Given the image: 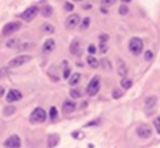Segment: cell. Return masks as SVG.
Segmentation results:
<instances>
[{
  "instance_id": "d590c367",
  "label": "cell",
  "mask_w": 160,
  "mask_h": 148,
  "mask_svg": "<svg viewBox=\"0 0 160 148\" xmlns=\"http://www.w3.org/2000/svg\"><path fill=\"white\" fill-rule=\"evenodd\" d=\"M87 50H88V52L89 53H92V55H94V53L96 52V47H95V45H89L88 46V48H87Z\"/></svg>"
},
{
  "instance_id": "277c9868",
  "label": "cell",
  "mask_w": 160,
  "mask_h": 148,
  "mask_svg": "<svg viewBox=\"0 0 160 148\" xmlns=\"http://www.w3.org/2000/svg\"><path fill=\"white\" fill-rule=\"evenodd\" d=\"M47 114L46 111L42 108H35L33 110V112L31 113V122L33 123H42L46 121Z\"/></svg>"
},
{
  "instance_id": "5b68a950",
  "label": "cell",
  "mask_w": 160,
  "mask_h": 148,
  "mask_svg": "<svg viewBox=\"0 0 160 148\" xmlns=\"http://www.w3.org/2000/svg\"><path fill=\"white\" fill-rule=\"evenodd\" d=\"M21 26H22L21 22H18V21L9 22V23H7L6 25L3 26V28H2V35H3V36H9V35L18 32V31L21 28Z\"/></svg>"
},
{
  "instance_id": "9c48e42d",
  "label": "cell",
  "mask_w": 160,
  "mask_h": 148,
  "mask_svg": "<svg viewBox=\"0 0 160 148\" xmlns=\"http://www.w3.org/2000/svg\"><path fill=\"white\" fill-rule=\"evenodd\" d=\"M23 95L20 91L18 89H10L7 94V101L8 102H14V101H19L22 99Z\"/></svg>"
},
{
  "instance_id": "8d00e7d4",
  "label": "cell",
  "mask_w": 160,
  "mask_h": 148,
  "mask_svg": "<svg viewBox=\"0 0 160 148\" xmlns=\"http://www.w3.org/2000/svg\"><path fill=\"white\" fill-rule=\"evenodd\" d=\"M70 76V69L69 68H65L64 69V72H63V77L68 78Z\"/></svg>"
},
{
  "instance_id": "7a4b0ae2",
  "label": "cell",
  "mask_w": 160,
  "mask_h": 148,
  "mask_svg": "<svg viewBox=\"0 0 160 148\" xmlns=\"http://www.w3.org/2000/svg\"><path fill=\"white\" fill-rule=\"evenodd\" d=\"M32 56L31 55H21V56H18V57L13 58L12 60L9 61L8 67L9 68H20V67L24 66L25 63L30 62L32 60Z\"/></svg>"
},
{
  "instance_id": "44dd1931",
  "label": "cell",
  "mask_w": 160,
  "mask_h": 148,
  "mask_svg": "<svg viewBox=\"0 0 160 148\" xmlns=\"http://www.w3.org/2000/svg\"><path fill=\"white\" fill-rule=\"evenodd\" d=\"M15 111H17V108L13 107V106L4 107L3 108V116H12V114H14Z\"/></svg>"
},
{
  "instance_id": "52a82bcc",
  "label": "cell",
  "mask_w": 160,
  "mask_h": 148,
  "mask_svg": "<svg viewBox=\"0 0 160 148\" xmlns=\"http://www.w3.org/2000/svg\"><path fill=\"white\" fill-rule=\"evenodd\" d=\"M80 24V15L71 14L65 20V28L67 30H74Z\"/></svg>"
},
{
  "instance_id": "2e32d148",
  "label": "cell",
  "mask_w": 160,
  "mask_h": 148,
  "mask_svg": "<svg viewBox=\"0 0 160 148\" xmlns=\"http://www.w3.org/2000/svg\"><path fill=\"white\" fill-rule=\"evenodd\" d=\"M59 141H60V137L57 135V134L49 135V137H48V146L50 148L56 147L58 145V143H59Z\"/></svg>"
},
{
  "instance_id": "d6986e66",
  "label": "cell",
  "mask_w": 160,
  "mask_h": 148,
  "mask_svg": "<svg viewBox=\"0 0 160 148\" xmlns=\"http://www.w3.org/2000/svg\"><path fill=\"white\" fill-rule=\"evenodd\" d=\"M87 63H88V66L93 69H97L99 66L98 60H97L95 57H93V56H88V57H87Z\"/></svg>"
},
{
  "instance_id": "4316f807",
  "label": "cell",
  "mask_w": 160,
  "mask_h": 148,
  "mask_svg": "<svg viewBox=\"0 0 160 148\" xmlns=\"http://www.w3.org/2000/svg\"><path fill=\"white\" fill-rule=\"evenodd\" d=\"M18 45V39H15V38H12V39L8 40V42H6V46L8 47V48H15Z\"/></svg>"
},
{
  "instance_id": "8fae6325",
  "label": "cell",
  "mask_w": 160,
  "mask_h": 148,
  "mask_svg": "<svg viewBox=\"0 0 160 148\" xmlns=\"http://www.w3.org/2000/svg\"><path fill=\"white\" fill-rule=\"evenodd\" d=\"M56 48V42L53 39H47L42 45V52L44 53H50L55 50Z\"/></svg>"
},
{
  "instance_id": "83f0119b",
  "label": "cell",
  "mask_w": 160,
  "mask_h": 148,
  "mask_svg": "<svg viewBox=\"0 0 160 148\" xmlns=\"http://www.w3.org/2000/svg\"><path fill=\"white\" fill-rule=\"evenodd\" d=\"M89 24H91V19H89V17H85V19L82 21L81 28H82V30H86V28L89 26Z\"/></svg>"
},
{
  "instance_id": "603a6c76",
  "label": "cell",
  "mask_w": 160,
  "mask_h": 148,
  "mask_svg": "<svg viewBox=\"0 0 160 148\" xmlns=\"http://www.w3.org/2000/svg\"><path fill=\"white\" fill-rule=\"evenodd\" d=\"M132 85H133V82L131 80H128V78H127V77H123L122 81H121V86H122L124 89L131 88V87H132Z\"/></svg>"
},
{
  "instance_id": "ba28073f",
  "label": "cell",
  "mask_w": 160,
  "mask_h": 148,
  "mask_svg": "<svg viewBox=\"0 0 160 148\" xmlns=\"http://www.w3.org/2000/svg\"><path fill=\"white\" fill-rule=\"evenodd\" d=\"M3 146L7 148H20V146H21V140H20V137L18 135H12L4 141Z\"/></svg>"
},
{
  "instance_id": "5bb4252c",
  "label": "cell",
  "mask_w": 160,
  "mask_h": 148,
  "mask_svg": "<svg viewBox=\"0 0 160 148\" xmlns=\"http://www.w3.org/2000/svg\"><path fill=\"white\" fill-rule=\"evenodd\" d=\"M118 73H119V75L122 76V77H125L128 74L127 66H125V63L121 59L118 60Z\"/></svg>"
},
{
  "instance_id": "9a60e30c",
  "label": "cell",
  "mask_w": 160,
  "mask_h": 148,
  "mask_svg": "<svg viewBox=\"0 0 160 148\" xmlns=\"http://www.w3.org/2000/svg\"><path fill=\"white\" fill-rule=\"evenodd\" d=\"M108 35H101L100 36V42H99V49H100L101 53H105L108 50L107 46V40H108Z\"/></svg>"
},
{
  "instance_id": "4fadbf2b",
  "label": "cell",
  "mask_w": 160,
  "mask_h": 148,
  "mask_svg": "<svg viewBox=\"0 0 160 148\" xmlns=\"http://www.w3.org/2000/svg\"><path fill=\"white\" fill-rule=\"evenodd\" d=\"M70 52L72 55H80L81 52V45H80V42L78 39H73L70 44Z\"/></svg>"
},
{
  "instance_id": "4dcf8cb0",
  "label": "cell",
  "mask_w": 160,
  "mask_h": 148,
  "mask_svg": "<svg viewBox=\"0 0 160 148\" xmlns=\"http://www.w3.org/2000/svg\"><path fill=\"white\" fill-rule=\"evenodd\" d=\"M123 96V91H121L120 89H114L113 93H112V97L114 98V99H119V98H121Z\"/></svg>"
},
{
  "instance_id": "ab89813d",
  "label": "cell",
  "mask_w": 160,
  "mask_h": 148,
  "mask_svg": "<svg viewBox=\"0 0 160 148\" xmlns=\"http://www.w3.org/2000/svg\"><path fill=\"white\" fill-rule=\"evenodd\" d=\"M74 1H82V0H74Z\"/></svg>"
},
{
  "instance_id": "7c38bea8",
  "label": "cell",
  "mask_w": 160,
  "mask_h": 148,
  "mask_svg": "<svg viewBox=\"0 0 160 148\" xmlns=\"http://www.w3.org/2000/svg\"><path fill=\"white\" fill-rule=\"evenodd\" d=\"M76 108V104L72 100H65L62 105V110H63L64 113H71L75 110Z\"/></svg>"
},
{
  "instance_id": "6da1fadb",
  "label": "cell",
  "mask_w": 160,
  "mask_h": 148,
  "mask_svg": "<svg viewBox=\"0 0 160 148\" xmlns=\"http://www.w3.org/2000/svg\"><path fill=\"white\" fill-rule=\"evenodd\" d=\"M128 49L135 56H138L142 53L144 49V42L141 38L138 37H133L128 42Z\"/></svg>"
},
{
  "instance_id": "74e56055",
  "label": "cell",
  "mask_w": 160,
  "mask_h": 148,
  "mask_svg": "<svg viewBox=\"0 0 160 148\" xmlns=\"http://www.w3.org/2000/svg\"><path fill=\"white\" fill-rule=\"evenodd\" d=\"M3 95H4V88H3V87L0 86V98H1Z\"/></svg>"
},
{
  "instance_id": "f35d334b",
  "label": "cell",
  "mask_w": 160,
  "mask_h": 148,
  "mask_svg": "<svg viewBox=\"0 0 160 148\" xmlns=\"http://www.w3.org/2000/svg\"><path fill=\"white\" fill-rule=\"evenodd\" d=\"M122 1H123V2H131L132 0H122Z\"/></svg>"
},
{
  "instance_id": "484cf974",
  "label": "cell",
  "mask_w": 160,
  "mask_h": 148,
  "mask_svg": "<svg viewBox=\"0 0 160 148\" xmlns=\"http://www.w3.org/2000/svg\"><path fill=\"white\" fill-rule=\"evenodd\" d=\"M58 116V110L56 107H51L50 108V111H49V118L51 119V120H55L56 118Z\"/></svg>"
},
{
  "instance_id": "30bf717a",
  "label": "cell",
  "mask_w": 160,
  "mask_h": 148,
  "mask_svg": "<svg viewBox=\"0 0 160 148\" xmlns=\"http://www.w3.org/2000/svg\"><path fill=\"white\" fill-rule=\"evenodd\" d=\"M136 133L139 137L148 138V137H150V135H152V129H150L147 124H142L136 129Z\"/></svg>"
},
{
  "instance_id": "ffe728a7",
  "label": "cell",
  "mask_w": 160,
  "mask_h": 148,
  "mask_svg": "<svg viewBox=\"0 0 160 148\" xmlns=\"http://www.w3.org/2000/svg\"><path fill=\"white\" fill-rule=\"evenodd\" d=\"M80 80H81V74L80 73H74V74H72V76L70 77L69 83H70V85L74 86V85H76L78 82H80Z\"/></svg>"
},
{
  "instance_id": "e575fe53",
  "label": "cell",
  "mask_w": 160,
  "mask_h": 148,
  "mask_svg": "<svg viewBox=\"0 0 160 148\" xmlns=\"http://www.w3.org/2000/svg\"><path fill=\"white\" fill-rule=\"evenodd\" d=\"M64 9L67 11H72L74 9V6L72 3H70V2H65V3H64Z\"/></svg>"
},
{
  "instance_id": "7402d4cb",
  "label": "cell",
  "mask_w": 160,
  "mask_h": 148,
  "mask_svg": "<svg viewBox=\"0 0 160 148\" xmlns=\"http://www.w3.org/2000/svg\"><path fill=\"white\" fill-rule=\"evenodd\" d=\"M156 102H157V98L155 97V96H152V97H148L147 99H146L145 104L147 108H152V107L156 105Z\"/></svg>"
},
{
  "instance_id": "836d02e7",
  "label": "cell",
  "mask_w": 160,
  "mask_h": 148,
  "mask_svg": "<svg viewBox=\"0 0 160 148\" xmlns=\"http://www.w3.org/2000/svg\"><path fill=\"white\" fill-rule=\"evenodd\" d=\"M116 2V0H102V6L105 7H111Z\"/></svg>"
},
{
  "instance_id": "f546056e",
  "label": "cell",
  "mask_w": 160,
  "mask_h": 148,
  "mask_svg": "<svg viewBox=\"0 0 160 148\" xmlns=\"http://www.w3.org/2000/svg\"><path fill=\"white\" fill-rule=\"evenodd\" d=\"M70 95H71V97L74 98V99H78V98L81 97V93L78 89H71V91H70Z\"/></svg>"
},
{
  "instance_id": "e0dca14e",
  "label": "cell",
  "mask_w": 160,
  "mask_h": 148,
  "mask_svg": "<svg viewBox=\"0 0 160 148\" xmlns=\"http://www.w3.org/2000/svg\"><path fill=\"white\" fill-rule=\"evenodd\" d=\"M52 12H53V10L50 6H44V7H42V9H40V13H42V15L45 17H51Z\"/></svg>"
},
{
  "instance_id": "1f68e13d",
  "label": "cell",
  "mask_w": 160,
  "mask_h": 148,
  "mask_svg": "<svg viewBox=\"0 0 160 148\" xmlns=\"http://www.w3.org/2000/svg\"><path fill=\"white\" fill-rule=\"evenodd\" d=\"M152 57H154V53H152V50H147L145 52V55H144V58H145L146 61H150L152 59Z\"/></svg>"
},
{
  "instance_id": "d4e9b609",
  "label": "cell",
  "mask_w": 160,
  "mask_h": 148,
  "mask_svg": "<svg viewBox=\"0 0 160 148\" xmlns=\"http://www.w3.org/2000/svg\"><path fill=\"white\" fill-rule=\"evenodd\" d=\"M128 13V7L127 4H122L119 7V14L120 15H127Z\"/></svg>"
},
{
  "instance_id": "f1b7e54d",
  "label": "cell",
  "mask_w": 160,
  "mask_h": 148,
  "mask_svg": "<svg viewBox=\"0 0 160 148\" xmlns=\"http://www.w3.org/2000/svg\"><path fill=\"white\" fill-rule=\"evenodd\" d=\"M101 64H102L103 69H106V70H111V63H110V61L108 59H106V58H103L102 60H101Z\"/></svg>"
},
{
  "instance_id": "8992f818",
  "label": "cell",
  "mask_w": 160,
  "mask_h": 148,
  "mask_svg": "<svg viewBox=\"0 0 160 148\" xmlns=\"http://www.w3.org/2000/svg\"><path fill=\"white\" fill-rule=\"evenodd\" d=\"M37 13H38V8L36 6H32L26 9L24 12L21 13V17H22V20H24L25 22H31L35 19Z\"/></svg>"
},
{
  "instance_id": "cb8c5ba5",
  "label": "cell",
  "mask_w": 160,
  "mask_h": 148,
  "mask_svg": "<svg viewBox=\"0 0 160 148\" xmlns=\"http://www.w3.org/2000/svg\"><path fill=\"white\" fill-rule=\"evenodd\" d=\"M9 67L7 68V67H2V68H0V81L2 80V78H4L6 76H8L9 74Z\"/></svg>"
},
{
  "instance_id": "d6a6232c",
  "label": "cell",
  "mask_w": 160,
  "mask_h": 148,
  "mask_svg": "<svg viewBox=\"0 0 160 148\" xmlns=\"http://www.w3.org/2000/svg\"><path fill=\"white\" fill-rule=\"evenodd\" d=\"M154 124H155V126H156L157 132H158V133L160 134V116H157V118L155 119Z\"/></svg>"
},
{
  "instance_id": "3957f363",
  "label": "cell",
  "mask_w": 160,
  "mask_h": 148,
  "mask_svg": "<svg viewBox=\"0 0 160 148\" xmlns=\"http://www.w3.org/2000/svg\"><path fill=\"white\" fill-rule=\"evenodd\" d=\"M99 89H100V78H99L98 75H96L92 78L91 82L87 85L86 93L88 96H95L99 91Z\"/></svg>"
},
{
  "instance_id": "ac0fdd59",
  "label": "cell",
  "mask_w": 160,
  "mask_h": 148,
  "mask_svg": "<svg viewBox=\"0 0 160 148\" xmlns=\"http://www.w3.org/2000/svg\"><path fill=\"white\" fill-rule=\"evenodd\" d=\"M42 31L45 34H53L55 33V26L50 23H44L42 26Z\"/></svg>"
}]
</instances>
